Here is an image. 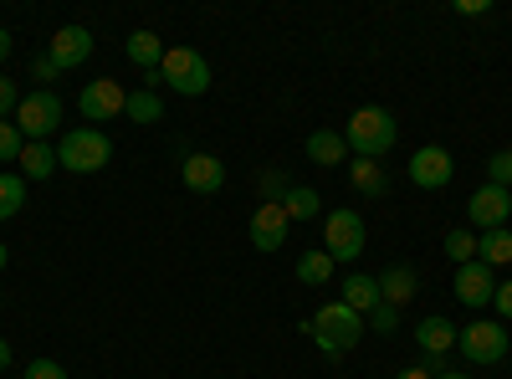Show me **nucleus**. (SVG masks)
I'll list each match as a JSON object with an SVG mask.
<instances>
[{"mask_svg": "<svg viewBox=\"0 0 512 379\" xmlns=\"http://www.w3.org/2000/svg\"><path fill=\"white\" fill-rule=\"evenodd\" d=\"M400 139V123L390 108H359L349 123H344V144L354 159H384Z\"/></svg>", "mask_w": 512, "mask_h": 379, "instance_id": "f257e3e1", "label": "nucleus"}, {"mask_svg": "<svg viewBox=\"0 0 512 379\" xmlns=\"http://www.w3.org/2000/svg\"><path fill=\"white\" fill-rule=\"evenodd\" d=\"M308 339L328 354V359H338V354H349L359 339H364V318L354 313V308H344V303H323L308 323Z\"/></svg>", "mask_w": 512, "mask_h": 379, "instance_id": "f03ea898", "label": "nucleus"}, {"mask_svg": "<svg viewBox=\"0 0 512 379\" xmlns=\"http://www.w3.org/2000/svg\"><path fill=\"white\" fill-rule=\"evenodd\" d=\"M108 159H113V139L103 129H93V123L88 129H67L62 144H57V164L72 175H98Z\"/></svg>", "mask_w": 512, "mask_h": 379, "instance_id": "7ed1b4c3", "label": "nucleus"}, {"mask_svg": "<svg viewBox=\"0 0 512 379\" xmlns=\"http://www.w3.org/2000/svg\"><path fill=\"white\" fill-rule=\"evenodd\" d=\"M159 82H164V88H175L180 98H200V93L210 88V62H205V52H195V47H169L164 62H159Z\"/></svg>", "mask_w": 512, "mask_h": 379, "instance_id": "20e7f679", "label": "nucleus"}, {"mask_svg": "<svg viewBox=\"0 0 512 379\" xmlns=\"http://www.w3.org/2000/svg\"><path fill=\"white\" fill-rule=\"evenodd\" d=\"M456 349H461L466 364H502L507 349H512V339H507V328H502L497 318H477V323H466V328H461Z\"/></svg>", "mask_w": 512, "mask_h": 379, "instance_id": "39448f33", "label": "nucleus"}, {"mask_svg": "<svg viewBox=\"0 0 512 379\" xmlns=\"http://www.w3.org/2000/svg\"><path fill=\"white\" fill-rule=\"evenodd\" d=\"M57 123H62V98H57L52 88L26 93V98L16 103V129L26 134V144H47Z\"/></svg>", "mask_w": 512, "mask_h": 379, "instance_id": "423d86ee", "label": "nucleus"}, {"mask_svg": "<svg viewBox=\"0 0 512 379\" xmlns=\"http://www.w3.org/2000/svg\"><path fill=\"white\" fill-rule=\"evenodd\" d=\"M323 251L333 262H354L364 251V216L359 210H328L323 216Z\"/></svg>", "mask_w": 512, "mask_h": 379, "instance_id": "0eeeda50", "label": "nucleus"}, {"mask_svg": "<svg viewBox=\"0 0 512 379\" xmlns=\"http://www.w3.org/2000/svg\"><path fill=\"white\" fill-rule=\"evenodd\" d=\"M77 108H82V118H88L93 129H98V123H108V118H118V113L128 108V93H123V82L98 77V82H88V88H82Z\"/></svg>", "mask_w": 512, "mask_h": 379, "instance_id": "6e6552de", "label": "nucleus"}, {"mask_svg": "<svg viewBox=\"0 0 512 379\" xmlns=\"http://www.w3.org/2000/svg\"><path fill=\"white\" fill-rule=\"evenodd\" d=\"M410 185H420V190H446L451 185V175H456V164H451V154L441 149V144H425V149H415L410 154Z\"/></svg>", "mask_w": 512, "mask_h": 379, "instance_id": "1a4fd4ad", "label": "nucleus"}, {"mask_svg": "<svg viewBox=\"0 0 512 379\" xmlns=\"http://www.w3.org/2000/svg\"><path fill=\"white\" fill-rule=\"evenodd\" d=\"M466 216H472V226H482V231H502L507 216H512V195L502 185H482L472 200H466Z\"/></svg>", "mask_w": 512, "mask_h": 379, "instance_id": "9d476101", "label": "nucleus"}, {"mask_svg": "<svg viewBox=\"0 0 512 379\" xmlns=\"http://www.w3.org/2000/svg\"><path fill=\"white\" fill-rule=\"evenodd\" d=\"M246 231H251V246H256V251H282L292 221H287V210H282V205H256Z\"/></svg>", "mask_w": 512, "mask_h": 379, "instance_id": "9b49d317", "label": "nucleus"}, {"mask_svg": "<svg viewBox=\"0 0 512 379\" xmlns=\"http://www.w3.org/2000/svg\"><path fill=\"white\" fill-rule=\"evenodd\" d=\"M451 292H456V298H461L466 308H487V303H492V292H497V272H492V267H482V262H461V267H456Z\"/></svg>", "mask_w": 512, "mask_h": 379, "instance_id": "f8f14e48", "label": "nucleus"}, {"mask_svg": "<svg viewBox=\"0 0 512 379\" xmlns=\"http://www.w3.org/2000/svg\"><path fill=\"white\" fill-rule=\"evenodd\" d=\"M52 62H57V72H72V67H82L93 57V31L88 26H62L57 36H52V52H47Z\"/></svg>", "mask_w": 512, "mask_h": 379, "instance_id": "ddd939ff", "label": "nucleus"}, {"mask_svg": "<svg viewBox=\"0 0 512 379\" xmlns=\"http://www.w3.org/2000/svg\"><path fill=\"white\" fill-rule=\"evenodd\" d=\"M180 180H185V190H195V195H216V190L226 185V164H221L216 154H185Z\"/></svg>", "mask_w": 512, "mask_h": 379, "instance_id": "4468645a", "label": "nucleus"}, {"mask_svg": "<svg viewBox=\"0 0 512 379\" xmlns=\"http://www.w3.org/2000/svg\"><path fill=\"white\" fill-rule=\"evenodd\" d=\"M456 339H461V328H456L451 318H441V313L415 323V344H420V354H451Z\"/></svg>", "mask_w": 512, "mask_h": 379, "instance_id": "2eb2a0df", "label": "nucleus"}, {"mask_svg": "<svg viewBox=\"0 0 512 379\" xmlns=\"http://www.w3.org/2000/svg\"><path fill=\"white\" fill-rule=\"evenodd\" d=\"M308 159L323 164V170H338V164H349V144H344V134H338V129H318V134H308Z\"/></svg>", "mask_w": 512, "mask_h": 379, "instance_id": "dca6fc26", "label": "nucleus"}, {"mask_svg": "<svg viewBox=\"0 0 512 379\" xmlns=\"http://www.w3.org/2000/svg\"><path fill=\"white\" fill-rule=\"evenodd\" d=\"M420 292V277H415V267H390L379 277V303H390V308H405L410 298Z\"/></svg>", "mask_w": 512, "mask_h": 379, "instance_id": "f3484780", "label": "nucleus"}, {"mask_svg": "<svg viewBox=\"0 0 512 379\" xmlns=\"http://www.w3.org/2000/svg\"><path fill=\"white\" fill-rule=\"evenodd\" d=\"M338 303H344V308H354L359 318H369V313L379 308V277H364V272H354V277L344 282V292H338Z\"/></svg>", "mask_w": 512, "mask_h": 379, "instance_id": "a211bd4d", "label": "nucleus"}, {"mask_svg": "<svg viewBox=\"0 0 512 379\" xmlns=\"http://www.w3.org/2000/svg\"><path fill=\"white\" fill-rule=\"evenodd\" d=\"M349 180H354V190L369 195V200L390 195V170H384L379 159H354V164H349Z\"/></svg>", "mask_w": 512, "mask_h": 379, "instance_id": "6ab92c4d", "label": "nucleus"}, {"mask_svg": "<svg viewBox=\"0 0 512 379\" xmlns=\"http://www.w3.org/2000/svg\"><path fill=\"white\" fill-rule=\"evenodd\" d=\"M164 41L154 36V31H134V36H128V62H134V67H144V72H159V62H164Z\"/></svg>", "mask_w": 512, "mask_h": 379, "instance_id": "aec40b11", "label": "nucleus"}, {"mask_svg": "<svg viewBox=\"0 0 512 379\" xmlns=\"http://www.w3.org/2000/svg\"><path fill=\"white\" fill-rule=\"evenodd\" d=\"M52 170H62L52 144H26L21 149V180H52Z\"/></svg>", "mask_w": 512, "mask_h": 379, "instance_id": "412c9836", "label": "nucleus"}, {"mask_svg": "<svg viewBox=\"0 0 512 379\" xmlns=\"http://www.w3.org/2000/svg\"><path fill=\"white\" fill-rule=\"evenodd\" d=\"M477 262L482 267H502V262H512V231L502 226V231H482V241H477Z\"/></svg>", "mask_w": 512, "mask_h": 379, "instance_id": "4be33fe9", "label": "nucleus"}, {"mask_svg": "<svg viewBox=\"0 0 512 379\" xmlns=\"http://www.w3.org/2000/svg\"><path fill=\"white\" fill-rule=\"evenodd\" d=\"M282 210H287V221H313L318 210H323V200H318L313 185H292L287 200H282Z\"/></svg>", "mask_w": 512, "mask_h": 379, "instance_id": "5701e85b", "label": "nucleus"}, {"mask_svg": "<svg viewBox=\"0 0 512 379\" xmlns=\"http://www.w3.org/2000/svg\"><path fill=\"white\" fill-rule=\"evenodd\" d=\"M333 277V257L318 246V251H303V257H297V282H308V287H323Z\"/></svg>", "mask_w": 512, "mask_h": 379, "instance_id": "b1692460", "label": "nucleus"}, {"mask_svg": "<svg viewBox=\"0 0 512 379\" xmlns=\"http://www.w3.org/2000/svg\"><path fill=\"white\" fill-rule=\"evenodd\" d=\"M134 123H159L164 118V98L154 93V88H144V93H128V108H123Z\"/></svg>", "mask_w": 512, "mask_h": 379, "instance_id": "393cba45", "label": "nucleus"}, {"mask_svg": "<svg viewBox=\"0 0 512 379\" xmlns=\"http://www.w3.org/2000/svg\"><path fill=\"white\" fill-rule=\"evenodd\" d=\"M21 205H26V180L6 170V175H0V221H11Z\"/></svg>", "mask_w": 512, "mask_h": 379, "instance_id": "a878e982", "label": "nucleus"}, {"mask_svg": "<svg viewBox=\"0 0 512 379\" xmlns=\"http://www.w3.org/2000/svg\"><path fill=\"white\" fill-rule=\"evenodd\" d=\"M21 149H26V134L11 118H0V164H21Z\"/></svg>", "mask_w": 512, "mask_h": 379, "instance_id": "bb28decb", "label": "nucleus"}, {"mask_svg": "<svg viewBox=\"0 0 512 379\" xmlns=\"http://www.w3.org/2000/svg\"><path fill=\"white\" fill-rule=\"evenodd\" d=\"M446 257H451L456 267H461V262H477V236L456 226V231L446 236Z\"/></svg>", "mask_w": 512, "mask_h": 379, "instance_id": "cd10ccee", "label": "nucleus"}, {"mask_svg": "<svg viewBox=\"0 0 512 379\" xmlns=\"http://www.w3.org/2000/svg\"><path fill=\"white\" fill-rule=\"evenodd\" d=\"M487 185L512 190V149H502V154H492V159H487Z\"/></svg>", "mask_w": 512, "mask_h": 379, "instance_id": "c85d7f7f", "label": "nucleus"}, {"mask_svg": "<svg viewBox=\"0 0 512 379\" xmlns=\"http://www.w3.org/2000/svg\"><path fill=\"white\" fill-rule=\"evenodd\" d=\"M287 190H292V185H287V175H282V170H267V175H262V205H282V200H287Z\"/></svg>", "mask_w": 512, "mask_h": 379, "instance_id": "c756f323", "label": "nucleus"}, {"mask_svg": "<svg viewBox=\"0 0 512 379\" xmlns=\"http://www.w3.org/2000/svg\"><path fill=\"white\" fill-rule=\"evenodd\" d=\"M369 328H374V333H395V328H400V308H390V303H379V308L369 313Z\"/></svg>", "mask_w": 512, "mask_h": 379, "instance_id": "7c9ffc66", "label": "nucleus"}, {"mask_svg": "<svg viewBox=\"0 0 512 379\" xmlns=\"http://www.w3.org/2000/svg\"><path fill=\"white\" fill-rule=\"evenodd\" d=\"M26 379H67V369L57 359H31L26 364Z\"/></svg>", "mask_w": 512, "mask_h": 379, "instance_id": "2f4dec72", "label": "nucleus"}, {"mask_svg": "<svg viewBox=\"0 0 512 379\" xmlns=\"http://www.w3.org/2000/svg\"><path fill=\"white\" fill-rule=\"evenodd\" d=\"M16 103H21V93H16V82L0 72V118H11L16 113Z\"/></svg>", "mask_w": 512, "mask_h": 379, "instance_id": "473e14b6", "label": "nucleus"}, {"mask_svg": "<svg viewBox=\"0 0 512 379\" xmlns=\"http://www.w3.org/2000/svg\"><path fill=\"white\" fill-rule=\"evenodd\" d=\"M492 303H497V313H502V318H512V282H502V287L492 292Z\"/></svg>", "mask_w": 512, "mask_h": 379, "instance_id": "72a5a7b5", "label": "nucleus"}, {"mask_svg": "<svg viewBox=\"0 0 512 379\" xmlns=\"http://www.w3.org/2000/svg\"><path fill=\"white\" fill-rule=\"evenodd\" d=\"M31 72H36L41 82H52V77H57V62H52V57H36V67H31Z\"/></svg>", "mask_w": 512, "mask_h": 379, "instance_id": "f704fd0d", "label": "nucleus"}, {"mask_svg": "<svg viewBox=\"0 0 512 379\" xmlns=\"http://www.w3.org/2000/svg\"><path fill=\"white\" fill-rule=\"evenodd\" d=\"M461 16H487V0H456Z\"/></svg>", "mask_w": 512, "mask_h": 379, "instance_id": "c9c22d12", "label": "nucleus"}, {"mask_svg": "<svg viewBox=\"0 0 512 379\" xmlns=\"http://www.w3.org/2000/svg\"><path fill=\"white\" fill-rule=\"evenodd\" d=\"M395 379H436V374H431V369H425V364H410V369H400Z\"/></svg>", "mask_w": 512, "mask_h": 379, "instance_id": "e433bc0d", "label": "nucleus"}, {"mask_svg": "<svg viewBox=\"0 0 512 379\" xmlns=\"http://www.w3.org/2000/svg\"><path fill=\"white\" fill-rule=\"evenodd\" d=\"M6 57H11V31L0 26V62H6Z\"/></svg>", "mask_w": 512, "mask_h": 379, "instance_id": "4c0bfd02", "label": "nucleus"}, {"mask_svg": "<svg viewBox=\"0 0 512 379\" xmlns=\"http://www.w3.org/2000/svg\"><path fill=\"white\" fill-rule=\"evenodd\" d=\"M0 369H11V344L0 339Z\"/></svg>", "mask_w": 512, "mask_h": 379, "instance_id": "58836bf2", "label": "nucleus"}, {"mask_svg": "<svg viewBox=\"0 0 512 379\" xmlns=\"http://www.w3.org/2000/svg\"><path fill=\"white\" fill-rule=\"evenodd\" d=\"M436 379H472V374H461V369H441Z\"/></svg>", "mask_w": 512, "mask_h": 379, "instance_id": "ea45409f", "label": "nucleus"}, {"mask_svg": "<svg viewBox=\"0 0 512 379\" xmlns=\"http://www.w3.org/2000/svg\"><path fill=\"white\" fill-rule=\"evenodd\" d=\"M6 262H11V246H6V241H0V267H6Z\"/></svg>", "mask_w": 512, "mask_h": 379, "instance_id": "a19ab883", "label": "nucleus"}, {"mask_svg": "<svg viewBox=\"0 0 512 379\" xmlns=\"http://www.w3.org/2000/svg\"><path fill=\"white\" fill-rule=\"evenodd\" d=\"M0 308H6V298H0Z\"/></svg>", "mask_w": 512, "mask_h": 379, "instance_id": "79ce46f5", "label": "nucleus"}, {"mask_svg": "<svg viewBox=\"0 0 512 379\" xmlns=\"http://www.w3.org/2000/svg\"><path fill=\"white\" fill-rule=\"evenodd\" d=\"M507 195H512V190H507Z\"/></svg>", "mask_w": 512, "mask_h": 379, "instance_id": "37998d69", "label": "nucleus"}]
</instances>
